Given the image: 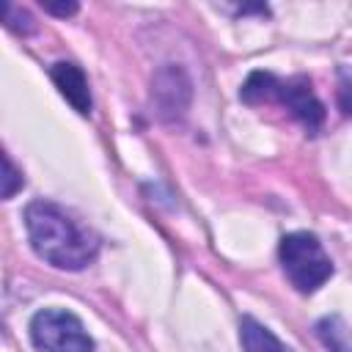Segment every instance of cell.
<instances>
[{"instance_id":"6da1fadb","label":"cell","mask_w":352,"mask_h":352,"mask_svg":"<svg viewBox=\"0 0 352 352\" xmlns=\"http://www.w3.org/2000/svg\"><path fill=\"white\" fill-rule=\"evenodd\" d=\"M25 228L33 250L58 270L77 272L88 267L99 253L96 236L52 201L28 204Z\"/></svg>"},{"instance_id":"7a4b0ae2","label":"cell","mask_w":352,"mask_h":352,"mask_svg":"<svg viewBox=\"0 0 352 352\" xmlns=\"http://www.w3.org/2000/svg\"><path fill=\"white\" fill-rule=\"evenodd\" d=\"M278 256H280V267L286 272V278L292 280V286L302 294H311L316 292L330 275H333V261L330 256L324 253L322 242L308 234V231H294V234H286L280 239V248H278Z\"/></svg>"},{"instance_id":"3957f363","label":"cell","mask_w":352,"mask_h":352,"mask_svg":"<svg viewBox=\"0 0 352 352\" xmlns=\"http://www.w3.org/2000/svg\"><path fill=\"white\" fill-rule=\"evenodd\" d=\"M30 338L41 352H94V338L66 308H44L30 319Z\"/></svg>"},{"instance_id":"277c9868","label":"cell","mask_w":352,"mask_h":352,"mask_svg":"<svg viewBox=\"0 0 352 352\" xmlns=\"http://www.w3.org/2000/svg\"><path fill=\"white\" fill-rule=\"evenodd\" d=\"M192 99V85L184 69L162 66L151 80V104L162 121H176L187 113Z\"/></svg>"},{"instance_id":"5b68a950","label":"cell","mask_w":352,"mask_h":352,"mask_svg":"<svg viewBox=\"0 0 352 352\" xmlns=\"http://www.w3.org/2000/svg\"><path fill=\"white\" fill-rule=\"evenodd\" d=\"M275 102H280L308 132H316L324 121V104L316 99V94L311 91L308 77H289L278 82L275 91Z\"/></svg>"},{"instance_id":"8992f818","label":"cell","mask_w":352,"mask_h":352,"mask_svg":"<svg viewBox=\"0 0 352 352\" xmlns=\"http://www.w3.org/2000/svg\"><path fill=\"white\" fill-rule=\"evenodd\" d=\"M50 77L55 82V88L60 91V96L80 113V116H88L91 113V88H88V80H85V72L72 63V60H58L52 69H50Z\"/></svg>"},{"instance_id":"52a82bcc","label":"cell","mask_w":352,"mask_h":352,"mask_svg":"<svg viewBox=\"0 0 352 352\" xmlns=\"http://www.w3.org/2000/svg\"><path fill=\"white\" fill-rule=\"evenodd\" d=\"M239 341H242L245 352H289L286 344L270 327H264L253 316H242V322H239Z\"/></svg>"},{"instance_id":"ba28073f","label":"cell","mask_w":352,"mask_h":352,"mask_svg":"<svg viewBox=\"0 0 352 352\" xmlns=\"http://www.w3.org/2000/svg\"><path fill=\"white\" fill-rule=\"evenodd\" d=\"M316 336L330 352H352V330L338 314H327L316 322Z\"/></svg>"},{"instance_id":"9c48e42d","label":"cell","mask_w":352,"mask_h":352,"mask_svg":"<svg viewBox=\"0 0 352 352\" xmlns=\"http://www.w3.org/2000/svg\"><path fill=\"white\" fill-rule=\"evenodd\" d=\"M280 77H275L272 72H250V77L245 80L239 96L248 104H261V102H275V91H278Z\"/></svg>"},{"instance_id":"30bf717a","label":"cell","mask_w":352,"mask_h":352,"mask_svg":"<svg viewBox=\"0 0 352 352\" xmlns=\"http://www.w3.org/2000/svg\"><path fill=\"white\" fill-rule=\"evenodd\" d=\"M3 22H6L8 30H14V33H19V36H28V33L36 30L33 16H30L25 8L14 6V3H3Z\"/></svg>"},{"instance_id":"8fae6325","label":"cell","mask_w":352,"mask_h":352,"mask_svg":"<svg viewBox=\"0 0 352 352\" xmlns=\"http://www.w3.org/2000/svg\"><path fill=\"white\" fill-rule=\"evenodd\" d=\"M3 190H0V195L8 201V198H14V192L16 190H22V184H25V176L16 170V165L11 162V157L8 154H3Z\"/></svg>"},{"instance_id":"7c38bea8","label":"cell","mask_w":352,"mask_h":352,"mask_svg":"<svg viewBox=\"0 0 352 352\" xmlns=\"http://www.w3.org/2000/svg\"><path fill=\"white\" fill-rule=\"evenodd\" d=\"M338 107L344 116H352V69L349 66H341L338 69Z\"/></svg>"},{"instance_id":"4fadbf2b","label":"cell","mask_w":352,"mask_h":352,"mask_svg":"<svg viewBox=\"0 0 352 352\" xmlns=\"http://www.w3.org/2000/svg\"><path fill=\"white\" fill-rule=\"evenodd\" d=\"M41 8H44L47 14H55V16H72V14H77L80 6L72 3V0H69V3H66V0H63V3H52V0H47V3H41Z\"/></svg>"}]
</instances>
